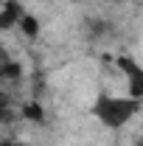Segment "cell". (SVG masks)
<instances>
[{"mask_svg": "<svg viewBox=\"0 0 143 146\" xmlns=\"http://www.w3.org/2000/svg\"><path fill=\"white\" fill-rule=\"evenodd\" d=\"M140 104L143 101L132 98V96L101 93V96L95 98V104H93V115H95L107 129H121V127H126V124L135 118V112L140 110Z\"/></svg>", "mask_w": 143, "mask_h": 146, "instance_id": "6da1fadb", "label": "cell"}, {"mask_svg": "<svg viewBox=\"0 0 143 146\" xmlns=\"http://www.w3.org/2000/svg\"><path fill=\"white\" fill-rule=\"evenodd\" d=\"M115 65H118V70L124 73V79H126V93L132 98L143 101V65H138L132 56H124V54L115 59Z\"/></svg>", "mask_w": 143, "mask_h": 146, "instance_id": "7a4b0ae2", "label": "cell"}, {"mask_svg": "<svg viewBox=\"0 0 143 146\" xmlns=\"http://www.w3.org/2000/svg\"><path fill=\"white\" fill-rule=\"evenodd\" d=\"M23 14H25V9L20 6V0H0V31L14 28Z\"/></svg>", "mask_w": 143, "mask_h": 146, "instance_id": "3957f363", "label": "cell"}, {"mask_svg": "<svg viewBox=\"0 0 143 146\" xmlns=\"http://www.w3.org/2000/svg\"><path fill=\"white\" fill-rule=\"evenodd\" d=\"M20 76H23V65L11 59L6 45H0V82L3 79H20Z\"/></svg>", "mask_w": 143, "mask_h": 146, "instance_id": "277c9868", "label": "cell"}, {"mask_svg": "<svg viewBox=\"0 0 143 146\" xmlns=\"http://www.w3.org/2000/svg\"><path fill=\"white\" fill-rule=\"evenodd\" d=\"M14 112H17V107H14L11 96L0 90V127H3V124H11V121H14Z\"/></svg>", "mask_w": 143, "mask_h": 146, "instance_id": "5b68a950", "label": "cell"}, {"mask_svg": "<svg viewBox=\"0 0 143 146\" xmlns=\"http://www.w3.org/2000/svg\"><path fill=\"white\" fill-rule=\"evenodd\" d=\"M17 28H20L25 36H28V39H36V36H39V20H36L34 14H28V11H25V14L20 17Z\"/></svg>", "mask_w": 143, "mask_h": 146, "instance_id": "8992f818", "label": "cell"}, {"mask_svg": "<svg viewBox=\"0 0 143 146\" xmlns=\"http://www.w3.org/2000/svg\"><path fill=\"white\" fill-rule=\"evenodd\" d=\"M20 115H23V118H28V121H36V124H42V121H45V110L39 107L36 101L23 104V107H20Z\"/></svg>", "mask_w": 143, "mask_h": 146, "instance_id": "52a82bcc", "label": "cell"}, {"mask_svg": "<svg viewBox=\"0 0 143 146\" xmlns=\"http://www.w3.org/2000/svg\"><path fill=\"white\" fill-rule=\"evenodd\" d=\"M109 34V23L107 20H90V36L98 39V36H107Z\"/></svg>", "mask_w": 143, "mask_h": 146, "instance_id": "ba28073f", "label": "cell"}, {"mask_svg": "<svg viewBox=\"0 0 143 146\" xmlns=\"http://www.w3.org/2000/svg\"><path fill=\"white\" fill-rule=\"evenodd\" d=\"M0 146H17V141H11V138H3V141H0Z\"/></svg>", "mask_w": 143, "mask_h": 146, "instance_id": "9c48e42d", "label": "cell"}, {"mask_svg": "<svg viewBox=\"0 0 143 146\" xmlns=\"http://www.w3.org/2000/svg\"><path fill=\"white\" fill-rule=\"evenodd\" d=\"M135 146H143V135H138V141H135Z\"/></svg>", "mask_w": 143, "mask_h": 146, "instance_id": "30bf717a", "label": "cell"}, {"mask_svg": "<svg viewBox=\"0 0 143 146\" xmlns=\"http://www.w3.org/2000/svg\"><path fill=\"white\" fill-rule=\"evenodd\" d=\"M17 146H25V143H17Z\"/></svg>", "mask_w": 143, "mask_h": 146, "instance_id": "8fae6325", "label": "cell"}]
</instances>
